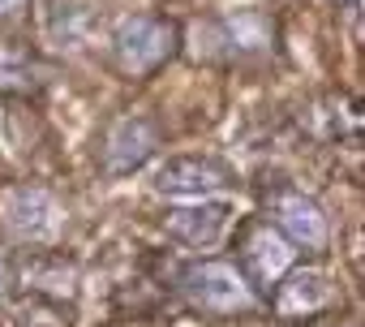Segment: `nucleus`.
<instances>
[{"instance_id": "nucleus-1", "label": "nucleus", "mask_w": 365, "mask_h": 327, "mask_svg": "<svg viewBox=\"0 0 365 327\" xmlns=\"http://www.w3.org/2000/svg\"><path fill=\"white\" fill-rule=\"evenodd\" d=\"M112 52H116V65L125 74H150L176 52V26L163 18H150V14H133L120 22Z\"/></svg>"}, {"instance_id": "nucleus-2", "label": "nucleus", "mask_w": 365, "mask_h": 327, "mask_svg": "<svg viewBox=\"0 0 365 327\" xmlns=\"http://www.w3.org/2000/svg\"><path fill=\"white\" fill-rule=\"evenodd\" d=\"M180 288H185L190 306L202 310V314H237L254 301L250 280L232 263H198V267L185 271Z\"/></svg>"}, {"instance_id": "nucleus-3", "label": "nucleus", "mask_w": 365, "mask_h": 327, "mask_svg": "<svg viewBox=\"0 0 365 327\" xmlns=\"http://www.w3.org/2000/svg\"><path fill=\"white\" fill-rule=\"evenodd\" d=\"M232 186V168L202 155H176L155 173V194L163 198H211Z\"/></svg>"}, {"instance_id": "nucleus-4", "label": "nucleus", "mask_w": 365, "mask_h": 327, "mask_svg": "<svg viewBox=\"0 0 365 327\" xmlns=\"http://www.w3.org/2000/svg\"><path fill=\"white\" fill-rule=\"evenodd\" d=\"M228 220H232V203L198 198L194 207H176V211H168L163 233H168L172 241H180V246H190V250H207V246H215V241L224 237Z\"/></svg>"}, {"instance_id": "nucleus-5", "label": "nucleus", "mask_w": 365, "mask_h": 327, "mask_svg": "<svg viewBox=\"0 0 365 327\" xmlns=\"http://www.w3.org/2000/svg\"><path fill=\"white\" fill-rule=\"evenodd\" d=\"M5 224L22 241H48L61 228V207H56V198L48 190L22 186V190H14L5 198Z\"/></svg>"}, {"instance_id": "nucleus-6", "label": "nucleus", "mask_w": 365, "mask_h": 327, "mask_svg": "<svg viewBox=\"0 0 365 327\" xmlns=\"http://www.w3.org/2000/svg\"><path fill=\"white\" fill-rule=\"evenodd\" d=\"M155 146H159V129H155V121H146V116H125V121H116L112 134H108L103 168H108L112 177H125V173L142 168V164L155 155Z\"/></svg>"}, {"instance_id": "nucleus-7", "label": "nucleus", "mask_w": 365, "mask_h": 327, "mask_svg": "<svg viewBox=\"0 0 365 327\" xmlns=\"http://www.w3.org/2000/svg\"><path fill=\"white\" fill-rule=\"evenodd\" d=\"M275 220H279V228L297 241V246H305V250H322L327 246V216H322V207L314 203V198H305V194H288V198H279V207H275Z\"/></svg>"}, {"instance_id": "nucleus-8", "label": "nucleus", "mask_w": 365, "mask_h": 327, "mask_svg": "<svg viewBox=\"0 0 365 327\" xmlns=\"http://www.w3.org/2000/svg\"><path fill=\"white\" fill-rule=\"evenodd\" d=\"M327 301H331V280L322 271H288L284 284H279V293H275V310L284 318L318 314Z\"/></svg>"}, {"instance_id": "nucleus-9", "label": "nucleus", "mask_w": 365, "mask_h": 327, "mask_svg": "<svg viewBox=\"0 0 365 327\" xmlns=\"http://www.w3.org/2000/svg\"><path fill=\"white\" fill-rule=\"evenodd\" d=\"M91 22H95V9L86 5V0H56V9H52V35H56V44L65 48H73V44H82L86 39V31H91Z\"/></svg>"}, {"instance_id": "nucleus-10", "label": "nucleus", "mask_w": 365, "mask_h": 327, "mask_svg": "<svg viewBox=\"0 0 365 327\" xmlns=\"http://www.w3.org/2000/svg\"><path fill=\"white\" fill-rule=\"evenodd\" d=\"M288 246H284V237H275V233H258L254 241H250V267L258 271V280H275L284 267H288Z\"/></svg>"}, {"instance_id": "nucleus-11", "label": "nucleus", "mask_w": 365, "mask_h": 327, "mask_svg": "<svg viewBox=\"0 0 365 327\" xmlns=\"http://www.w3.org/2000/svg\"><path fill=\"white\" fill-rule=\"evenodd\" d=\"M228 26H232V44L241 52H267L271 48V26L262 14H237Z\"/></svg>"}, {"instance_id": "nucleus-12", "label": "nucleus", "mask_w": 365, "mask_h": 327, "mask_svg": "<svg viewBox=\"0 0 365 327\" xmlns=\"http://www.w3.org/2000/svg\"><path fill=\"white\" fill-rule=\"evenodd\" d=\"M22 9H26V0H0V18H14Z\"/></svg>"}, {"instance_id": "nucleus-13", "label": "nucleus", "mask_w": 365, "mask_h": 327, "mask_svg": "<svg viewBox=\"0 0 365 327\" xmlns=\"http://www.w3.org/2000/svg\"><path fill=\"white\" fill-rule=\"evenodd\" d=\"M0 293H5V263H0Z\"/></svg>"}]
</instances>
